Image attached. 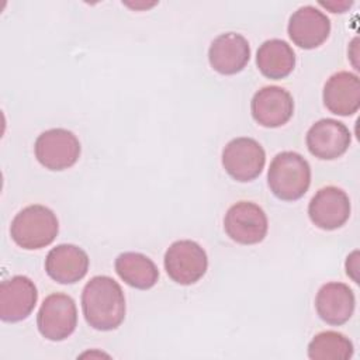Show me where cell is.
I'll return each mask as SVG.
<instances>
[{"mask_svg":"<svg viewBox=\"0 0 360 360\" xmlns=\"http://www.w3.org/2000/svg\"><path fill=\"white\" fill-rule=\"evenodd\" d=\"M87 270L89 256L76 245H58L49 250L45 259L46 274L60 284L77 283L86 276Z\"/></svg>","mask_w":360,"mask_h":360,"instance_id":"obj_15","label":"cell"},{"mask_svg":"<svg viewBox=\"0 0 360 360\" xmlns=\"http://www.w3.org/2000/svg\"><path fill=\"white\" fill-rule=\"evenodd\" d=\"M207 267V253L194 240H176L165 253V270L177 284L190 285L197 283L205 274Z\"/></svg>","mask_w":360,"mask_h":360,"instance_id":"obj_5","label":"cell"},{"mask_svg":"<svg viewBox=\"0 0 360 360\" xmlns=\"http://www.w3.org/2000/svg\"><path fill=\"white\" fill-rule=\"evenodd\" d=\"M82 309L91 328L117 329L125 318V297L121 285L108 276H94L83 288Z\"/></svg>","mask_w":360,"mask_h":360,"instance_id":"obj_1","label":"cell"},{"mask_svg":"<svg viewBox=\"0 0 360 360\" xmlns=\"http://www.w3.org/2000/svg\"><path fill=\"white\" fill-rule=\"evenodd\" d=\"M255 121L266 128H277L288 122L294 112L291 94L280 86H266L255 93L250 101Z\"/></svg>","mask_w":360,"mask_h":360,"instance_id":"obj_11","label":"cell"},{"mask_svg":"<svg viewBox=\"0 0 360 360\" xmlns=\"http://www.w3.org/2000/svg\"><path fill=\"white\" fill-rule=\"evenodd\" d=\"M267 183L278 200L295 201L308 191L311 184L309 163L297 152H281L270 163Z\"/></svg>","mask_w":360,"mask_h":360,"instance_id":"obj_2","label":"cell"},{"mask_svg":"<svg viewBox=\"0 0 360 360\" xmlns=\"http://www.w3.org/2000/svg\"><path fill=\"white\" fill-rule=\"evenodd\" d=\"M312 224L323 231H333L346 224L350 217L349 195L339 187L326 186L319 188L308 205Z\"/></svg>","mask_w":360,"mask_h":360,"instance_id":"obj_9","label":"cell"},{"mask_svg":"<svg viewBox=\"0 0 360 360\" xmlns=\"http://www.w3.org/2000/svg\"><path fill=\"white\" fill-rule=\"evenodd\" d=\"M288 37L300 48L314 49L322 45L330 32L329 18L312 6L295 10L288 21Z\"/></svg>","mask_w":360,"mask_h":360,"instance_id":"obj_13","label":"cell"},{"mask_svg":"<svg viewBox=\"0 0 360 360\" xmlns=\"http://www.w3.org/2000/svg\"><path fill=\"white\" fill-rule=\"evenodd\" d=\"M353 356V343L345 335L325 330L314 336L308 345V357L312 360H347Z\"/></svg>","mask_w":360,"mask_h":360,"instance_id":"obj_20","label":"cell"},{"mask_svg":"<svg viewBox=\"0 0 360 360\" xmlns=\"http://www.w3.org/2000/svg\"><path fill=\"white\" fill-rule=\"evenodd\" d=\"M115 271L121 280L138 290L152 288L159 278L156 264L138 252L121 253L115 259Z\"/></svg>","mask_w":360,"mask_h":360,"instance_id":"obj_19","label":"cell"},{"mask_svg":"<svg viewBox=\"0 0 360 360\" xmlns=\"http://www.w3.org/2000/svg\"><path fill=\"white\" fill-rule=\"evenodd\" d=\"M59 231L58 218L45 205L34 204L22 208L11 221V239L22 249L34 250L51 245Z\"/></svg>","mask_w":360,"mask_h":360,"instance_id":"obj_3","label":"cell"},{"mask_svg":"<svg viewBox=\"0 0 360 360\" xmlns=\"http://www.w3.org/2000/svg\"><path fill=\"white\" fill-rule=\"evenodd\" d=\"M350 4H352V3H338V6H330L329 3H322V1H321V6L330 8V10H332V13H343V11H345V8H346V7H349Z\"/></svg>","mask_w":360,"mask_h":360,"instance_id":"obj_21","label":"cell"},{"mask_svg":"<svg viewBox=\"0 0 360 360\" xmlns=\"http://www.w3.org/2000/svg\"><path fill=\"white\" fill-rule=\"evenodd\" d=\"M34 152L44 167L59 172L77 162L80 156V142L72 131L52 128L38 135Z\"/></svg>","mask_w":360,"mask_h":360,"instance_id":"obj_6","label":"cell"},{"mask_svg":"<svg viewBox=\"0 0 360 360\" xmlns=\"http://www.w3.org/2000/svg\"><path fill=\"white\" fill-rule=\"evenodd\" d=\"M256 63L263 76L278 80L294 70L295 53L285 41L269 39L259 46Z\"/></svg>","mask_w":360,"mask_h":360,"instance_id":"obj_18","label":"cell"},{"mask_svg":"<svg viewBox=\"0 0 360 360\" xmlns=\"http://www.w3.org/2000/svg\"><path fill=\"white\" fill-rule=\"evenodd\" d=\"M250 59L248 39L236 32L218 35L210 45L208 60L214 70L221 75H235L240 72Z\"/></svg>","mask_w":360,"mask_h":360,"instance_id":"obj_14","label":"cell"},{"mask_svg":"<svg viewBox=\"0 0 360 360\" xmlns=\"http://www.w3.org/2000/svg\"><path fill=\"white\" fill-rule=\"evenodd\" d=\"M264 163V149L253 138H235L222 150V166L236 181L255 180L262 173Z\"/></svg>","mask_w":360,"mask_h":360,"instance_id":"obj_7","label":"cell"},{"mask_svg":"<svg viewBox=\"0 0 360 360\" xmlns=\"http://www.w3.org/2000/svg\"><path fill=\"white\" fill-rule=\"evenodd\" d=\"M267 217L255 202L239 201L229 207L224 218L226 235L236 243L255 245L264 239L267 233Z\"/></svg>","mask_w":360,"mask_h":360,"instance_id":"obj_8","label":"cell"},{"mask_svg":"<svg viewBox=\"0 0 360 360\" xmlns=\"http://www.w3.org/2000/svg\"><path fill=\"white\" fill-rule=\"evenodd\" d=\"M77 325V309L72 297L63 292L49 294L37 315L39 333L52 342L65 340Z\"/></svg>","mask_w":360,"mask_h":360,"instance_id":"obj_4","label":"cell"},{"mask_svg":"<svg viewBox=\"0 0 360 360\" xmlns=\"http://www.w3.org/2000/svg\"><path fill=\"white\" fill-rule=\"evenodd\" d=\"M354 304L352 288L338 281L323 284L315 297V308L319 318L333 326H340L352 318Z\"/></svg>","mask_w":360,"mask_h":360,"instance_id":"obj_16","label":"cell"},{"mask_svg":"<svg viewBox=\"0 0 360 360\" xmlns=\"http://www.w3.org/2000/svg\"><path fill=\"white\" fill-rule=\"evenodd\" d=\"M307 146L311 155L318 159L332 160L342 156L352 142L347 127L332 118H323L312 124L307 132Z\"/></svg>","mask_w":360,"mask_h":360,"instance_id":"obj_10","label":"cell"},{"mask_svg":"<svg viewBox=\"0 0 360 360\" xmlns=\"http://www.w3.org/2000/svg\"><path fill=\"white\" fill-rule=\"evenodd\" d=\"M38 291L27 276H14L0 284V318L4 322H20L35 308Z\"/></svg>","mask_w":360,"mask_h":360,"instance_id":"obj_12","label":"cell"},{"mask_svg":"<svg viewBox=\"0 0 360 360\" xmlns=\"http://www.w3.org/2000/svg\"><path fill=\"white\" fill-rule=\"evenodd\" d=\"M323 104L336 115L347 117L360 108V80L354 73L338 72L323 87Z\"/></svg>","mask_w":360,"mask_h":360,"instance_id":"obj_17","label":"cell"}]
</instances>
